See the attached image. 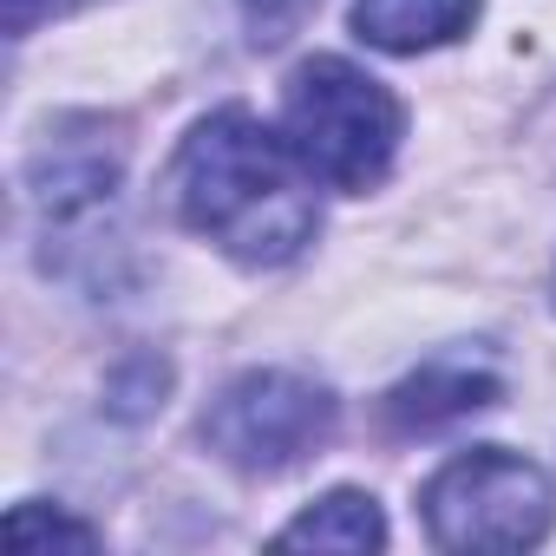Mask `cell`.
Returning a JSON list of instances; mask_svg holds the SVG:
<instances>
[{
  "instance_id": "cell-1",
  "label": "cell",
  "mask_w": 556,
  "mask_h": 556,
  "mask_svg": "<svg viewBox=\"0 0 556 556\" xmlns=\"http://www.w3.org/2000/svg\"><path fill=\"white\" fill-rule=\"evenodd\" d=\"M170 203L203 242L249 268L302 255L321 223L315 170L295 157L289 138H275L242 105H223L203 125H190V138L170 157Z\"/></svg>"
},
{
  "instance_id": "cell-2",
  "label": "cell",
  "mask_w": 556,
  "mask_h": 556,
  "mask_svg": "<svg viewBox=\"0 0 556 556\" xmlns=\"http://www.w3.org/2000/svg\"><path fill=\"white\" fill-rule=\"evenodd\" d=\"M282 138L321 184L374 190L406 138V112L380 79L321 53V60L295 66V79L282 92Z\"/></svg>"
},
{
  "instance_id": "cell-3",
  "label": "cell",
  "mask_w": 556,
  "mask_h": 556,
  "mask_svg": "<svg viewBox=\"0 0 556 556\" xmlns=\"http://www.w3.org/2000/svg\"><path fill=\"white\" fill-rule=\"evenodd\" d=\"M419 510L439 549H530L556 523V491L530 458L478 445L426 478Z\"/></svg>"
},
{
  "instance_id": "cell-4",
  "label": "cell",
  "mask_w": 556,
  "mask_h": 556,
  "mask_svg": "<svg viewBox=\"0 0 556 556\" xmlns=\"http://www.w3.org/2000/svg\"><path fill=\"white\" fill-rule=\"evenodd\" d=\"M334 439V393L289 367L229 380L203 413V445L242 478H282Z\"/></svg>"
},
{
  "instance_id": "cell-5",
  "label": "cell",
  "mask_w": 556,
  "mask_h": 556,
  "mask_svg": "<svg viewBox=\"0 0 556 556\" xmlns=\"http://www.w3.org/2000/svg\"><path fill=\"white\" fill-rule=\"evenodd\" d=\"M118 177H125V138H118V125L99 118V112L60 118V125L34 144V157H27V197H34L53 223H73V216L112 203Z\"/></svg>"
},
{
  "instance_id": "cell-6",
  "label": "cell",
  "mask_w": 556,
  "mask_h": 556,
  "mask_svg": "<svg viewBox=\"0 0 556 556\" xmlns=\"http://www.w3.org/2000/svg\"><path fill=\"white\" fill-rule=\"evenodd\" d=\"M504 380L484 374V367H452V361H432L419 367L413 380H400L387 393V426L393 432H439L452 419H471L484 406H497Z\"/></svg>"
},
{
  "instance_id": "cell-7",
  "label": "cell",
  "mask_w": 556,
  "mask_h": 556,
  "mask_svg": "<svg viewBox=\"0 0 556 556\" xmlns=\"http://www.w3.org/2000/svg\"><path fill=\"white\" fill-rule=\"evenodd\" d=\"M478 0H354V34L380 53H432L471 34Z\"/></svg>"
},
{
  "instance_id": "cell-8",
  "label": "cell",
  "mask_w": 556,
  "mask_h": 556,
  "mask_svg": "<svg viewBox=\"0 0 556 556\" xmlns=\"http://www.w3.org/2000/svg\"><path fill=\"white\" fill-rule=\"evenodd\" d=\"M282 543H315V549H380L387 543V517L367 491H328L321 504H308L295 523H282Z\"/></svg>"
},
{
  "instance_id": "cell-9",
  "label": "cell",
  "mask_w": 556,
  "mask_h": 556,
  "mask_svg": "<svg viewBox=\"0 0 556 556\" xmlns=\"http://www.w3.org/2000/svg\"><path fill=\"white\" fill-rule=\"evenodd\" d=\"M8 543H14V549H40V543L92 549V543H99V530H92V523H79V517H60V510H47V504H21V510L8 517Z\"/></svg>"
},
{
  "instance_id": "cell-10",
  "label": "cell",
  "mask_w": 556,
  "mask_h": 556,
  "mask_svg": "<svg viewBox=\"0 0 556 556\" xmlns=\"http://www.w3.org/2000/svg\"><path fill=\"white\" fill-rule=\"evenodd\" d=\"M321 8V0H242V21L255 47H282L289 34H302V21Z\"/></svg>"
},
{
  "instance_id": "cell-11",
  "label": "cell",
  "mask_w": 556,
  "mask_h": 556,
  "mask_svg": "<svg viewBox=\"0 0 556 556\" xmlns=\"http://www.w3.org/2000/svg\"><path fill=\"white\" fill-rule=\"evenodd\" d=\"M73 8H86V0H8V34L21 40V34H34L40 21H60V14H73Z\"/></svg>"
},
{
  "instance_id": "cell-12",
  "label": "cell",
  "mask_w": 556,
  "mask_h": 556,
  "mask_svg": "<svg viewBox=\"0 0 556 556\" xmlns=\"http://www.w3.org/2000/svg\"><path fill=\"white\" fill-rule=\"evenodd\" d=\"M530 144H536V151H543V157L556 164V92H549V99L536 105V118H530Z\"/></svg>"
}]
</instances>
